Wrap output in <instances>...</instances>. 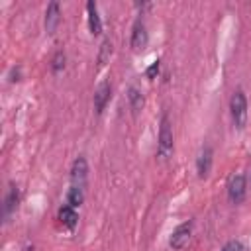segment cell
I'll list each match as a JSON object with an SVG mask.
<instances>
[{"label": "cell", "instance_id": "cell-1", "mask_svg": "<svg viewBox=\"0 0 251 251\" xmlns=\"http://www.w3.org/2000/svg\"><path fill=\"white\" fill-rule=\"evenodd\" d=\"M173 153V129H171V120L167 114L161 116L159 124V141H157V155L161 159H169Z\"/></svg>", "mask_w": 251, "mask_h": 251}, {"label": "cell", "instance_id": "cell-2", "mask_svg": "<svg viewBox=\"0 0 251 251\" xmlns=\"http://www.w3.org/2000/svg\"><path fill=\"white\" fill-rule=\"evenodd\" d=\"M229 112H231L233 126L237 129H243L245 127V122H247V98H245L243 90H237L231 96V100H229Z\"/></svg>", "mask_w": 251, "mask_h": 251}, {"label": "cell", "instance_id": "cell-3", "mask_svg": "<svg viewBox=\"0 0 251 251\" xmlns=\"http://www.w3.org/2000/svg\"><path fill=\"white\" fill-rule=\"evenodd\" d=\"M88 182V163L84 157H76L71 167V186H78L86 190Z\"/></svg>", "mask_w": 251, "mask_h": 251}, {"label": "cell", "instance_id": "cell-4", "mask_svg": "<svg viewBox=\"0 0 251 251\" xmlns=\"http://www.w3.org/2000/svg\"><path fill=\"white\" fill-rule=\"evenodd\" d=\"M245 192H247V184H245V176L243 175H233L227 182V196L233 204H239L243 202L245 198Z\"/></svg>", "mask_w": 251, "mask_h": 251}, {"label": "cell", "instance_id": "cell-5", "mask_svg": "<svg viewBox=\"0 0 251 251\" xmlns=\"http://www.w3.org/2000/svg\"><path fill=\"white\" fill-rule=\"evenodd\" d=\"M190 233H192V222L188 220V222L180 224V226L173 231V235H171V239H169V245H171L173 249H182V247L188 243Z\"/></svg>", "mask_w": 251, "mask_h": 251}, {"label": "cell", "instance_id": "cell-6", "mask_svg": "<svg viewBox=\"0 0 251 251\" xmlns=\"http://www.w3.org/2000/svg\"><path fill=\"white\" fill-rule=\"evenodd\" d=\"M129 45L133 51H139L147 45V27L143 24V20H135L133 27H131V39H129Z\"/></svg>", "mask_w": 251, "mask_h": 251}, {"label": "cell", "instance_id": "cell-7", "mask_svg": "<svg viewBox=\"0 0 251 251\" xmlns=\"http://www.w3.org/2000/svg\"><path fill=\"white\" fill-rule=\"evenodd\" d=\"M110 96H112V88H110V82L108 80H102L98 84V88L94 90V110L96 114H102L106 104L110 102Z\"/></svg>", "mask_w": 251, "mask_h": 251}, {"label": "cell", "instance_id": "cell-8", "mask_svg": "<svg viewBox=\"0 0 251 251\" xmlns=\"http://www.w3.org/2000/svg\"><path fill=\"white\" fill-rule=\"evenodd\" d=\"M18 204H20V190H18V186H16V184H10V188H8L6 196H4V206H2L4 220H8V218L16 212Z\"/></svg>", "mask_w": 251, "mask_h": 251}, {"label": "cell", "instance_id": "cell-9", "mask_svg": "<svg viewBox=\"0 0 251 251\" xmlns=\"http://www.w3.org/2000/svg\"><path fill=\"white\" fill-rule=\"evenodd\" d=\"M212 159H214V157H212V147H210V145L202 147V151H200V155H198V159H196V173H198L200 178H206V176L210 175Z\"/></svg>", "mask_w": 251, "mask_h": 251}, {"label": "cell", "instance_id": "cell-10", "mask_svg": "<svg viewBox=\"0 0 251 251\" xmlns=\"http://www.w3.org/2000/svg\"><path fill=\"white\" fill-rule=\"evenodd\" d=\"M59 22H61V6H59V2H49L47 10H45V29H47V33H55Z\"/></svg>", "mask_w": 251, "mask_h": 251}, {"label": "cell", "instance_id": "cell-11", "mask_svg": "<svg viewBox=\"0 0 251 251\" xmlns=\"http://www.w3.org/2000/svg\"><path fill=\"white\" fill-rule=\"evenodd\" d=\"M86 14H88V27H90V33L92 35H98L102 31V20L98 16V8H96V2H88L86 4Z\"/></svg>", "mask_w": 251, "mask_h": 251}, {"label": "cell", "instance_id": "cell-12", "mask_svg": "<svg viewBox=\"0 0 251 251\" xmlns=\"http://www.w3.org/2000/svg\"><path fill=\"white\" fill-rule=\"evenodd\" d=\"M57 218H59V222H61L65 227H69V229H73V227L76 226V222H78L76 208H73V206H69V204L61 206V210H59Z\"/></svg>", "mask_w": 251, "mask_h": 251}, {"label": "cell", "instance_id": "cell-13", "mask_svg": "<svg viewBox=\"0 0 251 251\" xmlns=\"http://www.w3.org/2000/svg\"><path fill=\"white\" fill-rule=\"evenodd\" d=\"M127 100H129V108H131L133 112H139V110L143 108V104H145L143 94H141V90H139L137 86H129V90H127Z\"/></svg>", "mask_w": 251, "mask_h": 251}, {"label": "cell", "instance_id": "cell-14", "mask_svg": "<svg viewBox=\"0 0 251 251\" xmlns=\"http://www.w3.org/2000/svg\"><path fill=\"white\" fill-rule=\"evenodd\" d=\"M82 202H84V188L71 186L69 192H67V204L73 206V208H78Z\"/></svg>", "mask_w": 251, "mask_h": 251}, {"label": "cell", "instance_id": "cell-15", "mask_svg": "<svg viewBox=\"0 0 251 251\" xmlns=\"http://www.w3.org/2000/svg\"><path fill=\"white\" fill-rule=\"evenodd\" d=\"M110 55H112V43H110V39H104V41L100 43L98 65H100V67H102V65H106V63H108V59H110Z\"/></svg>", "mask_w": 251, "mask_h": 251}, {"label": "cell", "instance_id": "cell-16", "mask_svg": "<svg viewBox=\"0 0 251 251\" xmlns=\"http://www.w3.org/2000/svg\"><path fill=\"white\" fill-rule=\"evenodd\" d=\"M51 63H53V65H51V69H53V73H59V71H61V69L65 67V53H63V51H57Z\"/></svg>", "mask_w": 251, "mask_h": 251}, {"label": "cell", "instance_id": "cell-17", "mask_svg": "<svg viewBox=\"0 0 251 251\" xmlns=\"http://www.w3.org/2000/svg\"><path fill=\"white\" fill-rule=\"evenodd\" d=\"M157 73H159V61H155V63H151V65H149V69L145 71V75H147V78H155V76H157Z\"/></svg>", "mask_w": 251, "mask_h": 251}, {"label": "cell", "instance_id": "cell-18", "mask_svg": "<svg viewBox=\"0 0 251 251\" xmlns=\"http://www.w3.org/2000/svg\"><path fill=\"white\" fill-rule=\"evenodd\" d=\"M222 251H243V247L239 241H229V243H226V247Z\"/></svg>", "mask_w": 251, "mask_h": 251}, {"label": "cell", "instance_id": "cell-19", "mask_svg": "<svg viewBox=\"0 0 251 251\" xmlns=\"http://www.w3.org/2000/svg\"><path fill=\"white\" fill-rule=\"evenodd\" d=\"M24 251H35V249H33V245H27V247H25Z\"/></svg>", "mask_w": 251, "mask_h": 251}]
</instances>
